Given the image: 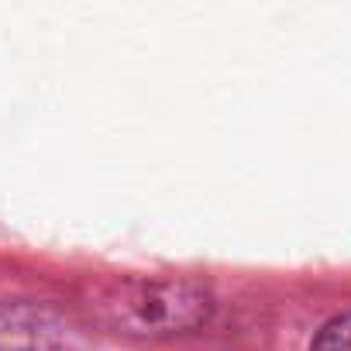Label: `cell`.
<instances>
[{"label": "cell", "mask_w": 351, "mask_h": 351, "mask_svg": "<svg viewBox=\"0 0 351 351\" xmlns=\"http://www.w3.org/2000/svg\"><path fill=\"white\" fill-rule=\"evenodd\" d=\"M310 351H351V313L327 320L310 341Z\"/></svg>", "instance_id": "obj_2"}, {"label": "cell", "mask_w": 351, "mask_h": 351, "mask_svg": "<svg viewBox=\"0 0 351 351\" xmlns=\"http://www.w3.org/2000/svg\"><path fill=\"white\" fill-rule=\"evenodd\" d=\"M107 306L131 334H186L207 324L210 293L190 279H128Z\"/></svg>", "instance_id": "obj_1"}]
</instances>
